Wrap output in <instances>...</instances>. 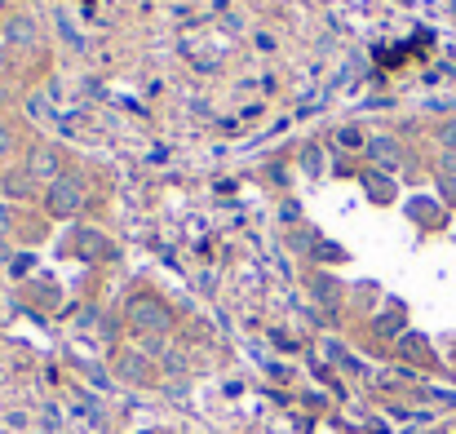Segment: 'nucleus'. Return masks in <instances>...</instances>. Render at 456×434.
Returning <instances> with one entry per match:
<instances>
[{
	"mask_svg": "<svg viewBox=\"0 0 456 434\" xmlns=\"http://www.w3.org/2000/svg\"><path fill=\"white\" fill-rule=\"evenodd\" d=\"M9 151V133H5V124H0V156Z\"/></svg>",
	"mask_w": 456,
	"mask_h": 434,
	"instance_id": "423d86ee",
	"label": "nucleus"
},
{
	"mask_svg": "<svg viewBox=\"0 0 456 434\" xmlns=\"http://www.w3.org/2000/svg\"><path fill=\"white\" fill-rule=\"evenodd\" d=\"M133 324H138V328H156V332H164V328H168V315H164L156 302H138V306H133Z\"/></svg>",
	"mask_w": 456,
	"mask_h": 434,
	"instance_id": "f257e3e1",
	"label": "nucleus"
},
{
	"mask_svg": "<svg viewBox=\"0 0 456 434\" xmlns=\"http://www.w3.org/2000/svg\"><path fill=\"white\" fill-rule=\"evenodd\" d=\"M54 195H58V209H71V204H80V191L71 187V182H58V191H54Z\"/></svg>",
	"mask_w": 456,
	"mask_h": 434,
	"instance_id": "7ed1b4c3",
	"label": "nucleus"
},
{
	"mask_svg": "<svg viewBox=\"0 0 456 434\" xmlns=\"http://www.w3.org/2000/svg\"><path fill=\"white\" fill-rule=\"evenodd\" d=\"M373 151L381 156V164H390V156H394V146H390V142H377V146H373Z\"/></svg>",
	"mask_w": 456,
	"mask_h": 434,
	"instance_id": "39448f33",
	"label": "nucleus"
},
{
	"mask_svg": "<svg viewBox=\"0 0 456 434\" xmlns=\"http://www.w3.org/2000/svg\"><path fill=\"white\" fill-rule=\"evenodd\" d=\"M9 226V217H5V209H0V230H5Z\"/></svg>",
	"mask_w": 456,
	"mask_h": 434,
	"instance_id": "0eeeda50",
	"label": "nucleus"
},
{
	"mask_svg": "<svg viewBox=\"0 0 456 434\" xmlns=\"http://www.w3.org/2000/svg\"><path fill=\"white\" fill-rule=\"evenodd\" d=\"M9 36L23 40V45H36V27H31L27 18H13V23H9Z\"/></svg>",
	"mask_w": 456,
	"mask_h": 434,
	"instance_id": "f03ea898",
	"label": "nucleus"
},
{
	"mask_svg": "<svg viewBox=\"0 0 456 434\" xmlns=\"http://www.w3.org/2000/svg\"><path fill=\"white\" fill-rule=\"evenodd\" d=\"M0 62H5V49H0Z\"/></svg>",
	"mask_w": 456,
	"mask_h": 434,
	"instance_id": "6e6552de",
	"label": "nucleus"
},
{
	"mask_svg": "<svg viewBox=\"0 0 456 434\" xmlns=\"http://www.w3.org/2000/svg\"><path fill=\"white\" fill-rule=\"evenodd\" d=\"M36 173H54V156H49V151L36 156Z\"/></svg>",
	"mask_w": 456,
	"mask_h": 434,
	"instance_id": "20e7f679",
	"label": "nucleus"
}]
</instances>
